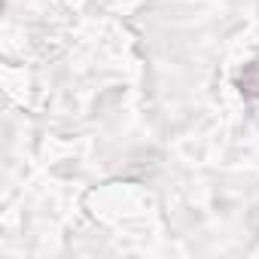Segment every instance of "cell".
<instances>
[{"label": "cell", "instance_id": "obj_1", "mask_svg": "<svg viewBox=\"0 0 259 259\" xmlns=\"http://www.w3.org/2000/svg\"><path fill=\"white\" fill-rule=\"evenodd\" d=\"M241 92L247 98H259V64H247V70L241 73Z\"/></svg>", "mask_w": 259, "mask_h": 259}]
</instances>
